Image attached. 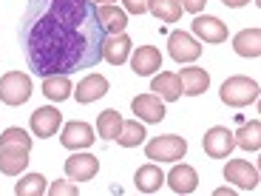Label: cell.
<instances>
[{"label": "cell", "instance_id": "6da1fadb", "mask_svg": "<svg viewBox=\"0 0 261 196\" xmlns=\"http://www.w3.org/2000/svg\"><path fill=\"white\" fill-rule=\"evenodd\" d=\"M17 37L29 68L51 77L99 65L108 32L91 0H29Z\"/></svg>", "mask_w": 261, "mask_h": 196}, {"label": "cell", "instance_id": "7a4b0ae2", "mask_svg": "<svg viewBox=\"0 0 261 196\" xmlns=\"http://www.w3.org/2000/svg\"><path fill=\"white\" fill-rule=\"evenodd\" d=\"M224 105L230 108H244V105L255 103L258 100V83L250 77H242V74H236V77H227L222 83V91H219Z\"/></svg>", "mask_w": 261, "mask_h": 196}, {"label": "cell", "instance_id": "3957f363", "mask_svg": "<svg viewBox=\"0 0 261 196\" xmlns=\"http://www.w3.org/2000/svg\"><path fill=\"white\" fill-rule=\"evenodd\" d=\"M185 154H188V142L176 134H165L145 145V157L153 162H176V159H185Z\"/></svg>", "mask_w": 261, "mask_h": 196}, {"label": "cell", "instance_id": "277c9868", "mask_svg": "<svg viewBox=\"0 0 261 196\" xmlns=\"http://www.w3.org/2000/svg\"><path fill=\"white\" fill-rule=\"evenodd\" d=\"M32 97V77L23 71H9L0 77V100L6 105H23Z\"/></svg>", "mask_w": 261, "mask_h": 196}, {"label": "cell", "instance_id": "5b68a950", "mask_svg": "<svg viewBox=\"0 0 261 196\" xmlns=\"http://www.w3.org/2000/svg\"><path fill=\"white\" fill-rule=\"evenodd\" d=\"M202 148L210 159H227L236 148V139H233V131L224 128V125H213L202 137Z\"/></svg>", "mask_w": 261, "mask_h": 196}, {"label": "cell", "instance_id": "8992f818", "mask_svg": "<svg viewBox=\"0 0 261 196\" xmlns=\"http://www.w3.org/2000/svg\"><path fill=\"white\" fill-rule=\"evenodd\" d=\"M224 179L233 182L239 190H255L258 188V168L250 165L247 159H230L224 165Z\"/></svg>", "mask_w": 261, "mask_h": 196}, {"label": "cell", "instance_id": "52a82bcc", "mask_svg": "<svg viewBox=\"0 0 261 196\" xmlns=\"http://www.w3.org/2000/svg\"><path fill=\"white\" fill-rule=\"evenodd\" d=\"M94 128L88 122H83V119H71L68 125H63V137H60V142L65 145L68 151H83V148H91L94 142Z\"/></svg>", "mask_w": 261, "mask_h": 196}, {"label": "cell", "instance_id": "ba28073f", "mask_svg": "<svg viewBox=\"0 0 261 196\" xmlns=\"http://www.w3.org/2000/svg\"><path fill=\"white\" fill-rule=\"evenodd\" d=\"M168 48H170V57L176 60V63H193V60H199V54H202V46H199L193 40V34H188V32H170Z\"/></svg>", "mask_w": 261, "mask_h": 196}, {"label": "cell", "instance_id": "9c48e42d", "mask_svg": "<svg viewBox=\"0 0 261 196\" xmlns=\"http://www.w3.org/2000/svg\"><path fill=\"white\" fill-rule=\"evenodd\" d=\"M29 151L26 145H0V174L20 177L29 165Z\"/></svg>", "mask_w": 261, "mask_h": 196}, {"label": "cell", "instance_id": "30bf717a", "mask_svg": "<svg viewBox=\"0 0 261 196\" xmlns=\"http://www.w3.org/2000/svg\"><path fill=\"white\" fill-rule=\"evenodd\" d=\"M193 34L204 43H224L227 40V26H224L219 17H210V14H196L193 23H190Z\"/></svg>", "mask_w": 261, "mask_h": 196}, {"label": "cell", "instance_id": "8fae6325", "mask_svg": "<svg viewBox=\"0 0 261 196\" xmlns=\"http://www.w3.org/2000/svg\"><path fill=\"white\" fill-rule=\"evenodd\" d=\"M60 125H63V114L57 111V108H51V105H43V108H37V111L32 114V134L34 137H54L60 131Z\"/></svg>", "mask_w": 261, "mask_h": 196}, {"label": "cell", "instance_id": "7c38bea8", "mask_svg": "<svg viewBox=\"0 0 261 196\" xmlns=\"http://www.w3.org/2000/svg\"><path fill=\"white\" fill-rule=\"evenodd\" d=\"M99 170V159L94 154H74V157L65 159V174L74 182H88L91 177H97Z\"/></svg>", "mask_w": 261, "mask_h": 196}, {"label": "cell", "instance_id": "4fadbf2b", "mask_svg": "<svg viewBox=\"0 0 261 196\" xmlns=\"http://www.w3.org/2000/svg\"><path fill=\"white\" fill-rule=\"evenodd\" d=\"M130 68L139 77H150L153 71H159L162 68V54H159V48L156 46H139L137 52L130 54Z\"/></svg>", "mask_w": 261, "mask_h": 196}, {"label": "cell", "instance_id": "5bb4252c", "mask_svg": "<svg viewBox=\"0 0 261 196\" xmlns=\"http://www.w3.org/2000/svg\"><path fill=\"white\" fill-rule=\"evenodd\" d=\"M165 182L170 185V190L173 193H193L196 185H199V174H196L193 165H173L170 168V174L165 177Z\"/></svg>", "mask_w": 261, "mask_h": 196}, {"label": "cell", "instance_id": "9a60e30c", "mask_svg": "<svg viewBox=\"0 0 261 196\" xmlns=\"http://www.w3.org/2000/svg\"><path fill=\"white\" fill-rule=\"evenodd\" d=\"M130 108H134V114H137L139 119H145V122H162L165 119V103L156 94H139V97H134Z\"/></svg>", "mask_w": 261, "mask_h": 196}, {"label": "cell", "instance_id": "2e32d148", "mask_svg": "<svg viewBox=\"0 0 261 196\" xmlns=\"http://www.w3.org/2000/svg\"><path fill=\"white\" fill-rule=\"evenodd\" d=\"M130 37L125 32H119V34H108L105 37V46H102V57L108 60L111 65H122L125 60L130 57Z\"/></svg>", "mask_w": 261, "mask_h": 196}, {"label": "cell", "instance_id": "e0dca14e", "mask_svg": "<svg viewBox=\"0 0 261 196\" xmlns=\"http://www.w3.org/2000/svg\"><path fill=\"white\" fill-rule=\"evenodd\" d=\"M176 77L182 83V94H188V97H199L210 88V74L204 68H182Z\"/></svg>", "mask_w": 261, "mask_h": 196}, {"label": "cell", "instance_id": "ac0fdd59", "mask_svg": "<svg viewBox=\"0 0 261 196\" xmlns=\"http://www.w3.org/2000/svg\"><path fill=\"white\" fill-rule=\"evenodd\" d=\"M108 94V80L102 74H88L80 85H74V97L77 103H94V100Z\"/></svg>", "mask_w": 261, "mask_h": 196}, {"label": "cell", "instance_id": "d6986e66", "mask_svg": "<svg viewBox=\"0 0 261 196\" xmlns=\"http://www.w3.org/2000/svg\"><path fill=\"white\" fill-rule=\"evenodd\" d=\"M150 91L156 94L162 103H176L179 97H182V83H179L176 74L170 71H162L153 77V83H150Z\"/></svg>", "mask_w": 261, "mask_h": 196}, {"label": "cell", "instance_id": "ffe728a7", "mask_svg": "<svg viewBox=\"0 0 261 196\" xmlns=\"http://www.w3.org/2000/svg\"><path fill=\"white\" fill-rule=\"evenodd\" d=\"M134 182H137V190H142V193H156L165 185V174L156 162H148V165H142V168H137Z\"/></svg>", "mask_w": 261, "mask_h": 196}, {"label": "cell", "instance_id": "44dd1931", "mask_svg": "<svg viewBox=\"0 0 261 196\" xmlns=\"http://www.w3.org/2000/svg\"><path fill=\"white\" fill-rule=\"evenodd\" d=\"M99 20H102V26L108 34H119L125 32V26H128V12L125 9H119L117 3H105V6L97 9Z\"/></svg>", "mask_w": 261, "mask_h": 196}, {"label": "cell", "instance_id": "7402d4cb", "mask_svg": "<svg viewBox=\"0 0 261 196\" xmlns=\"http://www.w3.org/2000/svg\"><path fill=\"white\" fill-rule=\"evenodd\" d=\"M233 48L242 57H258L261 54V29H244L233 37Z\"/></svg>", "mask_w": 261, "mask_h": 196}, {"label": "cell", "instance_id": "603a6c76", "mask_svg": "<svg viewBox=\"0 0 261 196\" xmlns=\"http://www.w3.org/2000/svg\"><path fill=\"white\" fill-rule=\"evenodd\" d=\"M43 94L54 103H63L74 94V85L68 80V74H51V77H43Z\"/></svg>", "mask_w": 261, "mask_h": 196}, {"label": "cell", "instance_id": "cb8c5ba5", "mask_svg": "<svg viewBox=\"0 0 261 196\" xmlns=\"http://www.w3.org/2000/svg\"><path fill=\"white\" fill-rule=\"evenodd\" d=\"M236 139V148H244V151H258L261 148V122L253 119V122H244L242 128L233 134Z\"/></svg>", "mask_w": 261, "mask_h": 196}, {"label": "cell", "instance_id": "d4e9b609", "mask_svg": "<svg viewBox=\"0 0 261 196\" xmlns=\"http://www.w3.org/2000/svg\"><path fill=\"white\" fill-rule=\"evenodd\" d=\"M145 125L137 122V119H122V128H119L117 134V142L122 145V148H137V145L145 142Z\"/></svg>", "mask_w": 261, "mask_h": 196}, {"label": "cell", "instance_id": "484cf974", "mask_svg": "<svg viewBox=\"0 0 261 196\" xmlns=\"http://www.w3.org/2000/svg\"><path fill=\"white\" fill-rule=\"evenodd\" d=\"M148 12L165 23H176L182 17V3L179 0H148Z\"/></svg>", "mask_w": 261, "mask_h": 196}, {"label": "cell", "instance_id": "4316f807", "mask_svg": "<svg viewBox=\"0 0 261 196\" xmlns=\"http://www.w3.org/2000/svg\"><path fill=\"white\" fill-rule=\"evenodd\" d=\"M119 128H122V114L114 111V108H105L97 117V134L102 139H117Z\"/></svg>", "mask_w": 261, "mask_h": 196}, {"label": "cell", "instance_id": "83f0119b", "mask_svg": "<svg viewBox=\"0 0 261 196\" xmlns=\"http://www.w3.org/2000/svg\"><path fill=\"white\" fill-rule=\"evenodd\" d=\"M14 193L17 196H43L46 193V177H40V174H26V177L14 185Z\"/></svg>", "mask_w": 261, "mask_h": 196}, {"label": "cell", "instance_id": "f1b7e54d", "mask_svg": "<svg viewBox=\"0 0 261 196\" xmlns=\"http://www.w3.org/2000/svg\"><path fill=\"white\" fill-rule=\"evenodd\" d=\"M0 145H26V148H32V137L23 128H6L0 134Z\"/></svg>", "mask_w": 261, "mask_h": 196}, {"label": "cell", "instance_id": "f546056e", "mask_svg": "<svg viewBox=\"0 0 261 196\" xmlns=\"http://www.w3.org/2000/svg\"><path fill=\"white\" fill-rule=\"evenodd\" d=\"M48 193H51V196H65V193L77 196L80 188H77V185H71V182H51V185H48Z\"/></svg>", "mask_w": 261, "mask_h": 196}, {"label": "cell", "instance_id": "4dcf8cb0", "mask_svg": "<svg viewBox=\"0 0 261 196\" xmlns=\"http://www.w3.org/2000/svg\"><path fill=\"white\" fill-rule=\"evenodd\" d=\"M122 9L128 14H145L148 12V0H122Z\"/></svg>", "mask_w": 261, "mask_h": 196}, {"label": "cell", "instance_id": "1f68e13d", "mask_svg": "<svg viewBox=\"0 0 261 196\" xmlns=\"http://www.w3.org/2000/svg\"><path fill=\"white\" fill-rule=\"evenodd\" d=\"M179 3H182V9H185V12L199 14V12L204 9V3H207V0H179Z\"/></svg>", "mask_w": 261, "mask_h": 196}, {"label": "cell", "instance_id": "d6a6232c", "mask_svg": "<svg viewBox=\"0 0 261 196\" xmlns=\"http://www.w3.org/2000/svg\"><path fill=\"white\" fill-rule=\"evenodd\" d=\"M224 6H230V9H239V6H247L250 0H222Z\"/></svg>", "mask_w": 261, "mask_h": 196}, {"label": "cell", "instance_id": "836d02e7", "mask_svg": "<svg viewBox=\"0 0 261 196\" xmlns=\"http://www.w3.org/2000/svg\"><path fill=\"white\" fill-rule=\"evenodd\" d=\"M91 3H102L105 6V3H117V0H91Z\"/></svg>", "mask_w": 261, "mask_h": 196}]
</instances>
